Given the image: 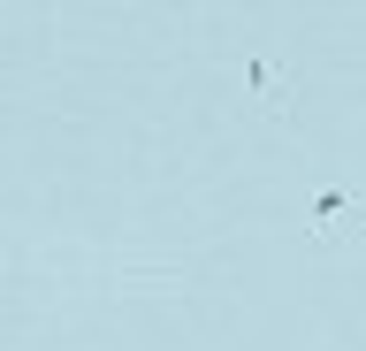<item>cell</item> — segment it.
I'll return each mask as SVG.
<instances>
[{"instance_id":"1","label":"cell","mask_w":366,"mask_h":351,"mask_svg":"<svg viewBox=\"0 0 366 351\" xmlns=\"http://www.w3.org/2000/svg\"><path fill=\"white\" fill-rule=\"evenodd\" d=\"M343 214H351V199H343V191H320V199H313V222H320V229H336Z\"/></svg>"}]
</instances>
